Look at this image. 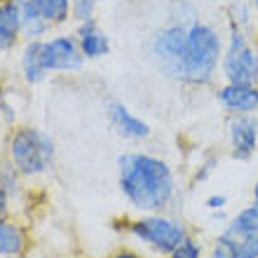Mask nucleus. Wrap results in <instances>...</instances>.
<instances>
[{"label": "nucleus", "instance_id": "obj_17", "mask_svg": "<svg viewBox=\"0 0 258 258\" xmlns=\"http://www.w3.org/2000/svg\"><path fill=\"white\" fill-rule=\"evenodd\" d=\"M209 258H237V237H232L228 232H221L214 239Z\"/></svg>", "mask_w": 258, "mask_h": 258}, {"label": "nucleus", "instance_id": "obj_26", "mask_svg": "<svg viewBox=\"0 0 258 258\" xmlns=\"http://www.w3.org/2000/svg\"><path fill=\"white\" fill-rule=\"evenodd\" d=\"M10 3H17V5H21V3H26V0H10Z\"/></svg>", "mask_w": 258, "mask_h": 258}, {"label": "nucleus", "instance_id": "obj_15", "mask_svg": "<svg viewBox=\"0 0 258 258\" xmlns=\"http://www.w3.org/2000/svg\"><path fill=\"white\" fill-rule=\"evenodd\" d=\"M24 249V235L19 225L0 221V256H17Z\"/></svg>", "mask_w": 258, "mask_h": 258}, {"label": "nucleus", "instance_id": "obj_8", "mask_svg": "<svg viewBox=\"0 0 258 258\" xmlns=\"http://www.w3.org/2000/svg\"><path fill=\"white\" fill-rule=\"evenodd\" d=\"M218 106L228 115H256L258 113V85L225 82L216 92Z\"/></svg>", "mask_w": 258, "mask_h": 258}, {"label": "nucleus", "instance_id": "obj_10", "mask_svg": "<svg viewBox=\"0 0 258 258\" xmlns=\"http://www.w3.org/2000/svg\"><path fill=\"white\" fill-rule=\"evenodd\" d=\"M21 14V31L28 35V40H38L47 31V19L42 14L40 0H26L19 5Z\"/></svg>", "mask_w": 258, "mask_h": 258}, {"label": "nucleus", "instance_id": "obj_16", "mask_svg": "<svg viewBox=\"0 0 258 258\" xmlns=\"http://www.w3.org/2000/svg\"><path fill=\"white\" fill-rule=\"evenodd\" d=\"M71 0H40V7H42V14L47 24H59L68 17V10H71Z\"/></svg>", "mask_w": 258, "mask_h": 258}, {"label": "nucleus", "instance_id": "obj_21", "mask_svg": "<svg viewBox=\"0 0 258 258\" xmlns=\"http://www.w3.org/2000/svg\"><path fill=\"white\" fill-rule=\"evenodd\" d=\"M207 207H209L211 211H223L225 207H228V195H209L207 197Z\"/></svg>", "mask_w": 258, "mask_h": 258}, {"label": "nucleus", "instance_id": "obj_3", "mask_svg": "<svg viewBox=\"0 0 258 258\" xmlns=\"http://www.w3.org/2000/svg\"><path fill=\"white\" fill-rule=\"evenodd\" d=\"M221 75L225 82L258 85V45H253L249 33L237 24H230L221 59Z\"/></svg>", "mask_w": 258, "mask_h": 258}, {"label": "nucleus", "instance_id": "obj_19", "mask_svg": "<svg viewBox=\"0 0 258 258\" xmlns=\"http://www.w3.org/2000/svg\"><path fill=\"white\" fill-rule=\"evenodd\" d=\"M237 258H258V235L237 237Z\"/></svg>", "mask_w": 258, "mask_h": 258}, {"label": "nucleus", "instance_id": "obj_2", "mask_svg": "<svg viewBox=\"0 0 258 258\" xmlns=\"http://www.w3.org/2000/svg\"><path fill=\"white\" fill-rule=\"evenodd\" d=\"M120 190L127 202L146 214H160L176 200V176L162 157L150 153H124L117 157Z\"/></svg>", "mask_w": 258, "mask_h": 258}, {"label": "nucleus", "instance_id": "obj_13", "mask_svg": "<svg viewBox=\"0 0 258 258\" xmlns=\"http://www.w3.org/2000/svg\"><path fill=\"white\" fill-rule=\"evenodd\" d=\"M232 237H249V235H258V204H249L244 209H239L235 216L228 221L225 230Z\"/></svg>", "mask_w": 258, "mask_h": 258}, {"label": "nucleus", "instance_id": "obj_1", "mask_svg": "<svg viewBox=\"0 0 258 258\" xmlns=\"http://www.w3.org/2000/svg\"><path fill=\"white\" fill-rule=\"evenodd\" d=\"M223 47L216 28L190 14L162 26L146 49L164 78L183 85H209L221 68Z\"/></svg>", "mask_w": 258, "mask_h": 258}, {"label": "nucleus", "instance_id": "obj_23", "mask_svg": "<svg viewBox=\"0 0 258 258\" xmlns=\"http://www.w3.org/2000/svg\"><path fill=\"white\" fill-rule=\"evenodd\" d=\"M110 258H141L136 251H129V249H122V251H117L115 256H110Z\"/></svg>", "mask_w": 258, "mask_h": 258}, {"label": "nucleus", "instance_id": "obj_6", "mask_svg": "<svg viewBox=\"0 0 258 258\" xmlns=\"http://www.w3.org/2000/svg\"><path fill=\"white\" fill-rule=\"evenodd\" d=\"M228 141L235 160L246 162L256 155L258 148V117L256 115H230L228 120Z\"/></svg>", "mask_w": 258, "mask_h": 258}, {"label": "nucleus", "instance_id": "obj_18", "mask_svg": "<svg viewBox=\"0 0 258 258\" xmlns=\"http://www.w3.org/2000/svg\"><path fill=\"white\" fill-rule=\"evenodd\" d=\"M202 244L197 242L192 235H185L183 237V242L171 251V256L169 258H202Z\"/></svg>", "mask_w": 258, "mask_h": 258}, {"label": "nucleus", "instance_id": "obj_14", "mask_svg": "<svg viewBox=\"0 0 258 258\" xmlns=\"http://www.w3.org/2000/svg\"><path fill=\"white\" fill-rule=\"evenodd\" d=\"M21 68H24V75L28 82H40L45 78L47 71L40 61V40L28 42V47L24 49V56H21Z\"/></svg>", "mask_w": 258, "mask_h": 258}, {"label": "nucleus", "instance_id": "obj_5", "mask_svg": "<svg viewBox=\"0 0 258 258\" xmlns=\"http://www.w3.org/2000/svg\"><path fill=\"white\" fill-rule=\"evenodd\" d=\"M10 150H12L14 167L26 176L42 174L54 162V143L38 129H19L12 136Z\"/></svg>", "mask_w": 258, "mask_h": 258}, {"label": "nucleus", "instance_id": "obj_12", "mask_svg": "<svg viewBox=\"0 0 258 258\" xmlns=\"http://www.w3.org/2000/svg\"><path fill=\"white\" fill-rule=\"evenodd\" d=\"M110 42H108V35L99 31L94 26V21H85L80 28V49L82 54L89 56V59H96V56H103L108 52Z\"/></svg>", "mask_w": 258, "mask_h": 258}, {"label": "nucleus", "instance_id": "obj_22", "mask_svg": "<svg viewBox=\"0 0 258 258\" xmlns=\"http://www.w3.org/2000/svg\"><path fill=\"white\" fill-rule=\"evenodd\" d=\"M7 214V192L0 188V218Z\"/></svg>", "mask_w": 258, "mask_h": 258}, {"label": "nucleus", "instance_id": "obj_25", "mask_svg": "<svg viewBox=\"0 0 258 258\" xmlns=\"http://www.w3.org/2000/svg\"><path fill=\"white\" fill-rule=\"evenodd\" d=\"M253 14H256V19H258V0H253Z\"/></svg>", "mask_w": 258, "mask_h": 258}, {"label": "nucleus", "instance_id": "obj_7", "mask_svg": "<svg viewBox=\"0 0 258 258\" xmlns=\"http://www.w3.org/2000/svg\"><path fill=\"white\" fill-rule=\"evenodd\" d=\"M82 49L73 38H52L47 42H40V61L45 71H75L82 63Z\"/></svg>", "mask_w": 258, "mask_h": 258}, {"label": "nucleus", "instance_id": "obj_4", "mask_svg": "<svg viewBox=\"0 0 258 258\" xmlns=\"http://www.w3.org/2000/svg\"><path fill=\"white\" fill-rule=\"evenodd\" d=\"M129 232L155 253L171 256V251L188 235V228L178 218L167 216L164 211H160V214H146V216L136 218L134 223L129 225Z\"/></svg>", "mask_w": 258, "mask_h": 258}, {"label": "nucleus", "instance_id": "obj_9", "mask_svg": "<svg viewBox=\"0 0 258 258\" xmlns=\"http://www.w3.org/2000/svg\"><path fill=\"white\" fill-rule=\"evenodd\" d=\"M108 117L113 127L117 129V134L124 136V139H132V141H143L150 136V127L148 122H143L141 117H136L132 110L120 101H108Z\"/></svg>", "mask_w": 258, "mask_h": 258}, {"label": "nucleus", "instance_id": "obj_11", "mask_svg": "<svg viewBox=\"0 0 258 258\" xmlns=\"http://www.w3.org/2000/svg\"><path fill=\"white\" fill-rule=\"evenodd\" d=\"M21 31V14L17 3L0 5V49H10Z\"/></svg>", "mask_w": 258, "mask_h": 258}, {"label": "nucleus", "instance_id": "obj_24", "mask_svg": "<svg viewBox=\"0 0 258 258\" xmlns=\"http://www.w3.org/2000/svg\"><path fill=\"white\" fill-rule=\"evenodd\" d=\"M251 195H253V202L258 204V181H256V183H253V190H251Z\"/></svg>", "mask_w": 258, "mask_h": 258}, {"label": "nucleus", "instance_id": "obj_20", "mask_svg": "<svg viewBox=\"0 0 258 258\" xmlns=\"http://www.w3.org/2000/svg\"><path fill=\"white\" fill-rule=\"evenodd\" d=\"M96 0H73V12L80 21H92V12H94Z\"/></svg>", "mask_w": 258, "mask_h": 258}]
</instances>
